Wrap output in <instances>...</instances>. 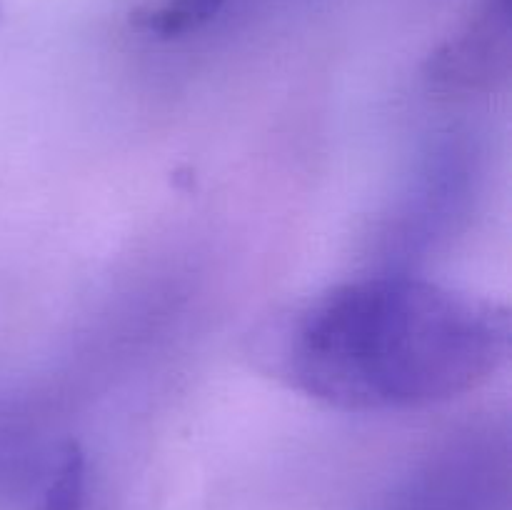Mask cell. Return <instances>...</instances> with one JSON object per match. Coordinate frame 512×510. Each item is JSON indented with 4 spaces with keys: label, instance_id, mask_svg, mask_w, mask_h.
Returning <instances> with one entry per match:
<instances>
[{
    "label": "cell",
    "instance_id": "obj_2",
    "mask_svg": "<svg viewBox=\"0 0 512 510\" xmlns=\"http://www.w3.org/2000/svg\"><path fill=\"white\" fill-rule=\"evenodd\" d=\"M223 3L225 0H165L160 8L145 10L138 23L160 38H173L208 23Z\"/></svg>",
    "mask_w": 512,
    "mask_h": 510
},
{
    "label": "cell",
    "instance_id": "obj_3",
    "mask_svg": "<svg viewBox=\"0 0 512 510\" xmlns=\"http://www.w3.org/2000/svg\"><path fill=\"white\" fill-rule=\"evenodd\" d=\"M85 490V458L75 443L65 445L58 473L50 480L40 510H80Z\"/></svg>",
    "mask_w": 512,
    "mask_h": 510
},
{
    "label": "cell",
    "instance_id": "obj_1",
    "mask_svg": "<svg viewBox=\"0 0 512 510\" xmlns=\"http://www.w3.org/2000/svg\"><path fill=\"white\" fill-rule=\"evenodd\" d=\"M275 370L345 408L450 398L495 365L488 310L415 280L343 285L273 328Z\"/></svg>",
    "mask_w": 512,
    "mask_h": 510
}]
</instances>
